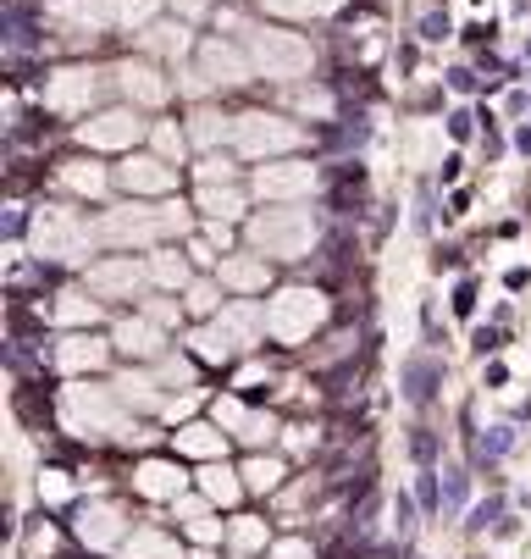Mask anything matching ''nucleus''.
I'll list each match as a JSON object with an SVG mask.
<instances>
[{
  "instance_id": "nucleus-7",
  "label": "nucleus",
  "mask_w": 531,
  "mask_h": 559,
  "mask_svg": "<svg viewBox=\"0 0 531 559\" xmlns=\"http://www.w3.org/2000/svg\"><path fill=\"white\" fill-rule=\"evenodd\" d=\"M305 183H310V172H305V167H283V172H266V178H260V189L294 194V189H305Z\"/></svg>"
},
{
  "instance_id": "nucleus-3",
  "label": "nucleus",
  "mask_w": 531,
  "mask_h": 559,
  "mask_svg": "<svg viewBox=\"0 0 531 559\" xmlns=\"http://www.w3.org/2000/svg\"><path fill=\"white\" fill-rule=\"evenodd\" d=\"M244 144L249 150H283V144H294V128H283V122H272V117H249Z\"/></svg>"
},
{
  "instance_id": "nucleus-2",
  "label": "nucleus",
  "mask_w": 531,
  "mask_h": 559,
  "mask_svg": "<svg viewBox=\"0 0 531 559\" xmlns=\"http://www.w3.org/2000/svg\"><path fill=\"white\" fill-rule=\"evenodd\" d=\"M255 50H260V67L272 72V78H294V72L310 67V50L294 34H260Z\"/></svg>"
},
{
  "instance_id": "nucleus-5",
  "label": "nucleus",
  "mask_w": 531,
  "mask_h": 559,
  "mask_svg": "<svg viewBox=\"0 0 531 559\" xmlns=\"http://www.w3.org/2000/svg\"><path fill=\"white\" fill-rule=\"evenodd\" d=\"M205 61H211V72H216V84H244V61H238V56H233V50L211 45V50H205Z\"/></svg>"
},
{
  "instance_id": "nucleus-8",
  "label": "nucleus",
  "mask_w": 531,
  "mask_h": 559,
  "mask_svg": "<svg viewBox=\"0 0 531 559\" xmlns=\"http://www.w3.org/2000/svg\"><path fill=\"white\" fill-rule=\"evenodd\" d=\"M128 95H139V100H161V95H166V84L155 78L150 67H128Z\"/></svg>"
},
{
  "instance_id": "nucleus-9",
  "label": "nucleus",
  "mask_w": 531,
  "mask_h": 559,
  "mask_svg": "<svg viewBox=\"0 0 531 559\" xmlns=\"http://www.w3.org/2000/svg\"><path fill=\"white\" fill-rule=\"evenodd\" d=\"M205 211H211V216H238V194H205Z\"/></svg>"
},
{
  "instance_id": "nucleus-4",
  "label": "nucleus",
  "mask_w": 531,
  "mask_h": 559,
  "mask_svg": "<svg viewBox=\"0 0 531 559\" xmlns=\"http://www.w3.org/2000/svg\"><path fill=\"white\" fill-rule=\"evenodd\" d=\"M83 139H95V144H128V139H139V117H128V111H111V117H100L95 128L83 133Z\"/></svg>"
},
{
  "instance_id": "nucleus-6",
  "label": "nucleus",
  "mask_w": 531,
  "mask_h": 559,
  "mask_svg": "<svg viewBox=\"0 0 531 559\" xmlns=\"http://www.w3.org/2000/svg\"><path fill=\"white\" fill-rule=\"evenodd\" d=\"M122 178H128L133 189H166V183H172V172H166L161 161H133V167L122 172Z\"/></svg>"
},
{
  "instance_id": "nucleus-1",
  "label": "nucleus",
  "mask_w": 531,
  "mask_h": 559,
  "mask_svg": "<svg viewBox=\"0 0 531 559\" xmlns=\"http://www.w3.org/2000/svg\"><path fill=\"white\" fill-rule=\"evenodd\" d=\"M255 244L272 255H299L310 244V222L299 211H272L266 222H255Z\"/></svg>"
},
{
  "instance_id": "nucleus-10",
  "label": "nucleus",
  "mask_w": 531,
  "mask_h": 559,
  "mask_svg": "<svg viewBox=\"0 0 531 559\" xmlns=\"http://www.w3.org/2000/svg\"><path fill=\"white\" fill-rule=\"evenodd\" d=\"M272 6H283V12H327L332 0H272Z\"/></svg>"
}]
</instances>
